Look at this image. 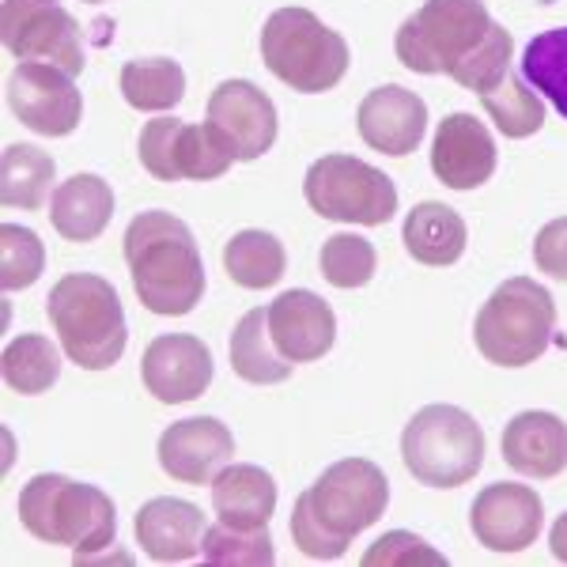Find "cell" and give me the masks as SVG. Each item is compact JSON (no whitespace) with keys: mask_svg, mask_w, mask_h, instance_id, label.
Here are the masks:
<instances>
[{"mask_svg":"<svg viewBox=\"0 0 567 567\" xmlns=\"http://www.w3.org/2000/svg\"><path fill=\"white\" fill-rule=\"evenodd\" d=\"M125 265L136 299L163 318L189 315L205 296V261L197 239L178 216L141 213L125 227Z\"/></svg>","mask_w":567,"mask_h":567,"instance_id":"6da1fadb","label":"cell"},{"mask_svg":"<svg viewBox=\"0 0 567 567\" xmlns=\"http://www.w3.org/2000/svg\"><path fill=\"white\" fill-rule=\"evenodd\" d=\"M45 315L53 322L61 349L80 371H106L125 355L130 326L114 284L95 272H69L45 296Z\"/></svg>","mask_w":567,"mask_h":567,"instance_id":"7a4b0ae2","label":"cell"},{"mask_svg":"<svg viewBox=\"0 0 567 567\" xmlns=\"http://www.w3.org/2000/svg\"><path fill=\"white\" fill-rule=\"evenodd\" d=\"M20 523L45 545H69L76 564L114 545V499L95 484H80L61 473H39L20 492Z\"/></svg>","mask_w":567,"mask_h":567,"instance_id":"3957f363","label":"cell"},{"mask_svg":"<svg viewBox=\"0 0 567 567\" xmlns=\"http://www.w3.org/2000/svg\"><path fill=\"white\" fill-rule=\"evenodd\" d=\"M261 61L291 91L322 95L349 72V42L310 8H277L261 31Z\"/></svg>","mask_w":567,"mask_h":567,"instance_id":"277c9868","label":"cell"},{"mask_svg":"<svg viewBox=\"0 0 567 567\" xmlns=\"http://www.w3.org/2000/svg\"><path fill=\"white\" fill-rule=\"evenodd\" d=\"M556 329V303L529 277H511L488 296V303L477 310L473 337L477 349L496 368H526L537 355H545Z\"/></svg>","mask_w":567,"mask_h":567,"instance_id":"5b68a950","label":"cell"},{"mask_svg":"<svg viewBox=\"0 0 567 567\" xmlns=\"http://www.w3.org/2000/svg\"><path fill=\"white\" fill-rule=\"evenodd\" d=\"M492 31V16L484 0H424L398 27V61L420 76H454Z\"/></svg>","mask_w":567,"mask_h":567,"instance_id":"8992f818","label":"cell"},{"mask_svg":"<svg viewBox=\"0 0 567 567\" xmlns=\"http://www.w3.org/2000/svg\"><path fill=\"white\" fill-rule=\"evenodd\" d=\"M401 458L427 488H458L484 465V432L458 405H427L405 424Z\"/></svg>","mask_w":567,"mask_h":567,"instance_id":"52a82bcc","label":"cell"},{"mask_svg":"<svg viewBox=\"0 0 567 567\" xmlns=\"http://www.w3.org/2000/svg\"><path fill=\"white\" fill-rule=\"evenodd\" d=\"M303 197L318 216L337 219V224L382 227L398 213L393 178L355 155H326V159L310 163Z\"/></svg>","mask_w":567,"mask_h":567,"instance_id":"ba28073f","label":"cell"},{"mask_svg":"<svg viewBox=\"0 0 567 567\" xmlns=\"http://www.w3.org/2000/svg\"><path fill=\"white\" fill-rule=\"evenodd\" d=\"M303 496L310 503V515L326 526V534L349 545L355 534H363L386 515L390 481L368 458H344L329 465Z\"/></svg>","mask_w":567,"mask_h":567,"instance_id":"9c48e42d","label":"cell"},{"mask_svg":"<svg viewBox=\"0 0 567 567\" xmlns=\"http://www.w3.org/2000/svg\"><path fill=\"white\" fill-rule=\"evenodd\" d=\"M0 39L20 61L58 65L69 76L84 72V31L61 0H4Z\"/></svg>","mask_w":567,"mask_h":567,"instance_id":"30bf717a","label":"cell"},{"mask_svg":"<svg viewBox=\"0 0 567 567\" xmlns=\"http://www.w3.org/2000/svg\"><path fill=\"white\" fill-rule=\"evenodd\" d=\"M141 163L155 182H213L235 163L213 125H189L178 117H155L141 130Z\"/></svg>","mask_w":567,"mask_h":567,"instance_id":"8fae6325","label":"cell"},{"mask_svg":"<svg viewBox=\"0 0 567 567\" xmlns=\"http://www.w3.org/2000/svg\"><path fill=\"white\" fill-rule=\"evenodd\" d=\"M8 106L27 130L42 136H69L84 117V95L72 76L42 61H20V69L8 76Z\"/></svg>","mask_w":567,"mask_h":567,"instance_id":"7c38bea8","label":"cell"},{"mask_svg":"<svg viewBox=\"0 0 567 567\" xmlns=\"http://www.w3.org/2000/svg\"><path fill=\"white\" fill-rule=\"evenodd\" d=\"M208 125L239 163L261 159L277 144V106L250 80H224L208 95Z\"/></svg>","mask_w":567,"mask_h":567,"instance_id":"4fadbf2b","label":"cell"},{"mask_svg":"<svg viewBox=\"0 0 567 567\" xmlns=\"http://www.w3.org/2000/svg\"><path fill=\"white\" fill-rule=\"evenodd\" d=\"M545 523V507L529 484H488L477 492L470 511L473 537L488 553H523L537 542Z\"/></svg>","mask_w":567,"mask_h":567,"instance_id":"5bb4252c","label":"cell"},{"mask_svg":"<svg viewBox=\"0 0 567 567\" xmlns=\"http://www.w3.org/2000/svg\"><path fill=\"white\" fill-rule=\"evenodd\" d=\"M141 379L163 405L197 401L213 382V352L194 333H163L144 349Z\"/></svg>","mask_w":567,"mask_h":567,"instance_id":"9a60e30c","label":"cell"},{"mask_svg":"<svg viewBox=\"0 0 567 567\" xmlns=\"http://www.w3.org/2000/svg\"><path fill=\"white\" fill-rule=\"evenodd\" d=\"M235 458V435L216 416L178 420L159 435V465L182 484H213Z\"/></svg>","mask_w":567,"mask_h":567,"instance_id":"2e32d148","label":"cell"},{"mask_svg":"<svg viewBox=\"0 0 567 567\" xmlns=\"http://www.w3.org/2000/svg\"><path fill=\"white\" fill-rule=\"evenodd\" d=\"M269 333L284 360L315 363L333 349L337 318L322 296L307 288H291L269 303Z\"/></svg>","mask_w":567,"mask_h":567,"instance_id":"e0dca14e","label":"cell"},{"mask_svg":"<svg viewBox=\"0 0 567 567\" xmlns=\"http://www.w3.org/2000/svg\"><path fill=\"white\" fill-rule=\"evenodd\" d=\"M432 171L451 189H477L496 175V141L473 114H446L432 141Z\"/></svg>","mask_w":567,"mask_h":567,"instance_id":"ac0fdd59","label":"cell"},{"mask_svg":"<svg viewBox=\"0 0 567 567\" xmlns=\"http://www.w3.org/2000/svg\"><path fill=\"white\" fill-rule=\"evenodd\" d=\"M355 125L368 148L382 155H409L420 148L427 133V103L401 84L374 87L360 103Z\"/></svg>","mask_w":567,"mask_h":567,"instance_id":"d6986e66","label":"cell"},{"mask_svg":"<svg viewBox=\"0 0 567 567\" xmlns=\"http://www.w3.org/2000/svg\"><path fill=\"white\" fill-rule=\"evenodd\" d=\"M136 545L159 564H186L194 560L205 545V515L200 507L186 499H175V496H159V499H148L141 511H136Z\"/></svg>","mask_w":567,"mask_h":567,"instance_id":"ffe728a7","label":"cell"},{"mask_svg":"<svg viewBox=\"0 0 567 567\" xmlns=\"http://www.w3.org/2000/svg\"><path fill=\"white\" fill-rule=\"evenodd\" d=\"M503 462L523 477L553 481L567 470V424L556 413H518L503 432Z\"/></svg>","mask_w":567,"mask_h":567,"instance_id":"44dd1931","label":"cell"},{"mask_svg":"<svg viewBox=\"0 0 567 567\" xmlns=\"http://www.w3.org/2000/svg\"><path fill=\"white\" fill-rule=\"evenodd\" d=\"M114 219V189L99 175H72L53 189L50 224L69 243H95Z\"/></svg>","mask_w":567,"mask_h":567,"instance_id":"7402d4cb","label":"cell"},{"mask_svg":"<svg viewBox=\"0 0 567 567\" xmlns=\"http://www.w3.org/2000/svg\"><path fill=\"white\" fill-rule=\"evenodd\" d=\"M213 511L224 526L265 529L277 511V481L261 465H227L213 481Z\"/></svg>","mask_w":567,"mask_h":567,"instance_id":"603a6c76","label":"cell"},{"mask_svg":"<svg viewBox=\"0 0 567 567\" xmlns=\"http://www.w3.org/2000/svg\"><path fill=\"white\" fill-rule=\"evenodd\" d=\"M401 239L405 250L413 254L420 265H454L465 254L470 231H465V219L454 213L443 200H424L413 213L405 216L401 227Z\"/></svg>","mask_w":567,"mask_h":567,"instance_id":"cb8c5ba5","label":"cell"},{"mask_svg":"<svg viewBox=\"0 0 567 567\" xmlns=\"http://www.w3.org/2000/svg\"><path fill=\"white\" fill-rule=\"evenodd\" d=\"M231 368L243 382H254V386H277V382L291 379L296 363L284 360L280 349L272 344L269 310L258 307L239 318L231 333Z\"/></svg>","mask_w":567,"mask_h":567,"instance_id":"d4e9b609","label":"cell"},{"mask_svg":"<svg viewBox=\"0 0 567 567\" xmlns=\"http://www.w3.org/2000/svg\"><path fill=\"white\" fill-rule=\"evenodd\" d=\"M224 269L239 288L261 291L272 288L284 269H288V254L284 243L269 231H239L231 243L224 246Z\"/></svg>","mask_w":567,"mask_h":567,"instance_id":"484cf974","label":"cell"},{"mask_svg":"<svg viewBox=\"0 0 567 567\" xmlns=\"http://www.w3.org/2000/svg\"><path fill=\"white\" fill-rule=\"evenodd\" d=\"M53 155L34 144H8L0 159V200L8 208H39L53 186Z\"/></svg>","mask_w":567,"mask_h":567,"instance_id":"4316f807","label":"cell"},{"mask_svg":"<svg viewBox=\"0 0 567 567\" xmlns=\"http://www.w3.org/2000/svg\"><path fill=\"white\" fill-rule=\"evenodd\" d=\"M481 106L507 141H526V136H534L545 125V103L523 80V72H518V76L507 72L496 87L484 91Z\"/></svg>","mask_w":567,"mask_h":567,"instance_id":"83f0119b","label":"cell"},{"mask_svg":"<svg viewBox=\"0 0 567 567\" xmlns=\"http://www.w3.org/2000/svg\"><path fill=\"white\" fill-rule=\"evenodd\" d=\"M122 95L133 110H171L186 95V72L167 58L130 61L122 69Z\"/></svg>","mask_w":567,"mask_h":567,"instance_id":"f1b7e54d","label":"cell"},{"mask_svg":"<svg viewBox=\"0 0 567 567\" xmlns=\"http://www.w3.org/2000/svg\"><path fill=\"white\" fill-rule=\"evenodd\" d=\"M0 368H4L8 386H12L16 393L34 398V393H45L53 382H58L61 355H58V349H53L50 337L23 333L4 349V363H0Z\"/></svg>","mask_w":567,"mask_h":567,"instance_id":"f546056e","label":"cell"},{"mask_svg":"<svg viewBox=\"0 0 567 567\" xmlns=\"http://www.w3.org/2000/svg\"><path fill=\"white\" fill-rule=\"evenodd\" d=\"M523 80L567 117V27L542 31L526 45Z\"/></svg>","mask_w":567,"mask_h":567,"instance_id":"4dcf8cb0","label":"cell"},{"mask_svg":"<svg viewBox=\"0 0 567 567\" xmlns=\"http://www.w3.org/2000/svg\"><path fill=\"white\" fill-rule=\"evenodd\" d=\"M200 553H205V564H213V567H231V564L269 567V564H277V548H272L269 529H235L224 523L208 526Z\"/></svg>","mask_w":567,"mask_h":567,"instance_id":"1f68e13d","label":"cell"},{"mask_svg":"<svg viewBox=\"0 0 567 567\" xmlns=\"http://www.w3.org/2000/svg\"><path fill=\"white\" fill-rule=\"evenodd\" d=\"M322 277L333 284V288H363L374 277V265H379V254L374 246L363 239V235L341 231L333 239H326L322 246Z\"/></svg>","mask_w":567,"mask_h":567,"instance_id":"d6a6232c","label":"cell"},{"mask_svg":"<svg viewBox=\"0 0 567 567\" xmlns=\"http://www.w3.org/2000/svg\"><path fill=\"white\" fill-rule=\"evenodd\" d=\"M42 269H45V250L39 235L20 224L0 227V288L4 291L31 288L42 277Z\"/></svg>","mask_w":567,"mask_h":567,"instance_id":"836d02e7","label":"cell"},{"mask_svg":"<svg viewBox=\"0 0 567 567\" xmlns=\"http://www.w3.org/2000/svg\"><path fill=\"white\" fill-rule=\"evenodd\" d=\"M507 72H511V34H507V27L492 23V31H488V39L481 42V50L473 53L451 80H458V84L465 91H473V95H484V91L496 87Z\"/></svg>","mask_w":567,"mask_h":567,"instance_id":"e575fe53","label":"cell"},{"mask_svg":"<svg viewBox=\"0 0 567 567\" xmlns=\"http://www.w3.org/2000/svg\"><path fill=\"white\" fill-rule=\"evenodd\" d=\"M446 567V556L435 553L424 537L409 534V529H393V534L379 537L368 553H363V567Z\"/></svg>","mask_w":567,"mask_h":567,"instance_id":"d590c367","label":"cell"},{"mask_svg":"<svg viewBox=\"0 0 567 567\" xmlns=\"http://www.w3.org/2000/svg\"><path fill=\"white\" fill-rule=\"evenodd\" d=\"M291 537H296L299 553L310 556V560H341V556L349 553V545L337 542V537H329L326 526L310 515L307 496H299L296 507H291Z\"/></svg>","mask_w":567,"mask_h":567,"instance_id":"8d00e7d4","label":"cell"},{"mask_svg":"<svg viewBox=\"0 0 567 567\" xmlns=\"http://www.w3.org/2000/svg\"><path fill=\"white\" fill-rule=\"evenodd\" d=\"M534 261L548 277L567 280V216L553 219V224H545L542 231H537Z\"/></svg>","mask_w":567,"mask_h":567,"instance_id":"74e56055","label":"cell"},{"mask_svg":"<svg viewBox=\"0 0 567 567\" xmlns=\"http://www.w3.org/2000/svg\"><path fill=\"white\" fill-rule=\"evenodd\" d=\"M548 545H553V556L560 564H567V511L553 523V534H548Z\"/></svg>","mask_w":567,"mask_h":567,"instance_id":"f35d334b","label":"cell"},{"mask_svg":"<svg viewBox=\"0 0 567 567\" xmlns=\"http://www.w3.org/2000/svg\"><path fill=\"white\" fill-rule=\"evenodd\" d=\"M87 4H99V0H87Z\"/></svg>","mask_w":567,"mask_h":567,"instance_id":"ab89813d","label":"cell"}]
</instances>
